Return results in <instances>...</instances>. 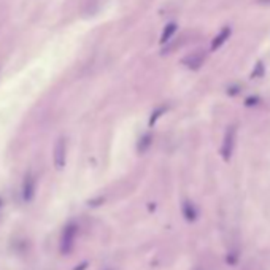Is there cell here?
<instances>
[{
    "mask_svg": "<svg viewBox=\"0 0 270 270\" xmlns=\"http://www.w3.org/2000/svg\"><path fill=\"white\" fill-rule=\"evenodd\" d=\"M151 140H153V137H151V134H146V135H143L142 138H140L138 146H137L138 153H145V151H146V149L149 148V145H151Z\"/></svg>",
    "mask_w": 270,
    "mask_h": 270,
    "instance_id": "9",
    "label": "cell"
},
{
    "mask_svg": "<svg viewBox=\"0 0 270 270\" xmlns=\"http://www.w3.org/2000/svg\"><path fill=\"white\" fill-rule=\"evenodd\" d=\"M235 135H237V129L235 126H229L228 131L224 134L223 138V145H221V156L224 160H229L232 153H234V146H235Z\"/></svg>",
    "mask_w": 270,
    "mask_h": 270,
    "instance_id": "2",
    "label": "cell"
},
{
    "mask_svg": "<svg viewBox=\"0 0 270 270\" xmlns=\"http://www.w3.org/2000/svg\"><path fill=\"white\" fill-rule=\"evenodd\" d=\"M262 77H264V64L262 62H257L254 70H253V73H251V78L257 80V78H262Z\"/></svg>",
    "mask_w": 270,
    "mask_h": 270,
    "instance_id": "10",
    "label": "cell"
},
{
    "mask_svg": "<svg viewBox=\"0 0 270 270\" xmlns=\"http://www.w3.org/2000/svg\"><path fill=\"white\" fill-rule=\"evenodd\" d=\"M34 194H35V178L32 174H27L23 185V197L26 202H30L34 199Z\"/></svg>",
    "mask_w": 270,
    "mask_h": 270,
    "instance_id": "5",
    "label": "cell"
},
{
    "mask_svg": "<svg viewBox=\"0 0 270 270\" xmlns=\"http://www.w3.org/2000/svg\"><path fill=\"white\" fill-rule=\"evenodd\" d=\"M77 232H78V226L75 223H69L66 226V229H64V234H62V240H61L62 253H70L72 251L75 240H77Z\"/></svg>",
    "mask_w": 270,
    "mask_h": 270,
    "instance_id": "1",
    "label": "cell"
},
{
    "mask_svg": "<svg viewBox=\"0 0 270 270\" xmlns=\"http://www.w3.org/2000/svg\"><path fill=\"white\" fill-rule=\"evenodd\" d=\"M205 59H207V52L199 49V51H194V52H191V54H188V56L183 58L181 64L191 70H199L203 66Z\"/></svg>",
    "mask_w": 270,
    "mask_h": 270,
    "instance_id": "4",
    "label": "cell"
},
{
    "mask_svg": "<svg viewBox=\"0 0 270 270\" xmlns=\"http://www.w3.org/2000/svg\"><path fill=\"white\" fill-rule=\"evenodd\" d=\"M183 216L186 218V221L192 223L197 220V210L194 207V203H191L189 200H186L183 203Z\"/></svg>",
    "mask_w": 270,
    "mask_h": 270,
    "instance_id": "7",
    "label": "cell"
},
{
    "mask_svg": "<svg viewBox=\"0 0 270 270\" xmlns=\"http://www.w3.org/2000/svg\"><path fill=\"white\" fill-rule=\"evenodd\" d=\"M66 159H67V145H66V138L61 137L56 142V145H54V151H52L54 167L61 170L64 166H66Z\"/></svg>",
    "mask_w": 270,
    "mask_h": 270,
    "instance_id": "3",
    "label": "cell"
},
{
    "mask_svg": "<svg viewBox=\"0 0 270 270\" xmlns=\"http://www.w3.org/2000/svg\"><path fill=\"white\" fill-rule=\"evenodd\" d=\"M256 103H259V99H257V97H250V99H246V105L248 106H253V105H256Z\"/></svg>",
    "mask_w": 270,
    "mask_h": 270,
    "instance_id": "12",
    "label": "cell"
},
{
    "mask_svg": "<svg viewBox=\"0 0 270 270\" xmlns=\"http://www.w3.org/2000/svg\"><path fill=\"white\" fill-rule=\"evenodd\" d=\"M166 110H167V106H159L156 112H153V115H151V118H149V126H154V123L159 120V116L164 115Z\"/></svg>",
    "mask_w": 270,
    "mask_h": 270,
    "instance_id": "11",
    "label": "cell"
},
{
    "mask_svg": "<svg viewBox=\"0 0 270 270\" xmlns=\"http://www.w3.org/2000/svg\"><path fill=\"white\" fill-rule=\"evenodd\" d=\"M259 4H262V5H270V0H257Z\"/></svg>",
    "mask_w": 270,
    "mask_h": 270,
    "instance_id": "14",
    "label": "cell"
},
{
    "mask_svg": "<svg viewBox=\"0 0 270 270\" xmlns=\"http://www.w3.org/2000/svg\"><path fill=\"white\" fill-rule=\"evenodd\" d=\"M231 35V27H224L218 35H216L211 41V51H216L218 48H221L224 45V41L229 38Z\"/></svg>",
    "mask_w": 270,
    "mask_h": 270,
    "instance_id": "6",
    "label": "cell"
},
{
    "mask_svg": "<svg viewBox=\"0 0 270 270\" xmlns=\"http://www.w3.org/2000/svg\"><path fill=\"white\" fill-rule=\"evenodd\" d=\"M175 32H177V24H175V23L167 24L166 29H164V32H162V37H160V43H162V45H166V43H169L170 38L174 37Z\"/></svg>",
    "mask_w": 270,
    "mask_h": 270,
    "instance_id": "8",
    "label": "cell"
},
{
    "mask_svg": "<svg viewBox=\"0 0 270 270\" xmlns=\"http://www.w3.org/2000/svg\"><path fill=\"white\" fill-rule=\"evenodd\" d=\"M239 92H240L239 86H237V88H231V89H229V94H231V95H235V94H239Z\"/></svg>",
    "mask_w": 270,
    "mask_h": 270,
    "instance_id": "13",
    "label": "cell"
}]
</instances>
